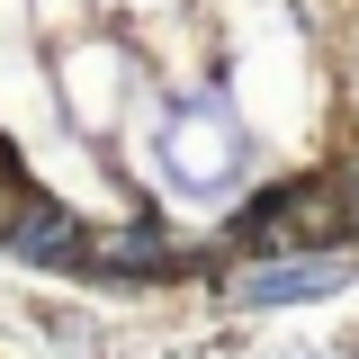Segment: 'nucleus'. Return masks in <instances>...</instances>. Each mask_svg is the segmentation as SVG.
I'll return each mask as SVG.
<instances>
[{
  "label": "nucleus",
  "instance_id": "nucleus-1",
  "mask_svg": "<svg viewBox=\"0 0 359 359\" xmlns=\"http://www.w3.org/2000/svg\"><path fill=\"white\" fill-rule=\"evenodd\" d=\"M351 261H287V269H243L233 278V306H297V297H332L351 287Z\"/></svg>",
  "mask_w": 359,
  "mask_h": 359
},
{
  "label": "nucleus",
  "instance_id": "nucleus-2",
  "mask_svg": "<svg viewBox=\"0 0 359 359\" xmlns=\"http://www.w3.org/2000/svg\"><path fill=\"white\" fill-rule=\"evenodd\" d=\"M0 243H9L18 261H90V252H81L90 233L63 216V207H45V198H36V207H18V216L0 224Z\"/></svg>",
  "mask_w": 359,
  "mask_h": 359
},
{
  "label": "nucleus",
  "instance_id": "nucleus-3",
  "mask_svg": "<svg viewBox=\"0 0 359 359\" xmlns=\"http://www.w3.org/2000/svg\"><path fill=\"white\" fill-rule=\"evenodd\" d=\"M341 207H351V224H359V171H341Z\"/></svg>",
  "mask_w": 359,
  "mask_h": 359
}]
</instances>
